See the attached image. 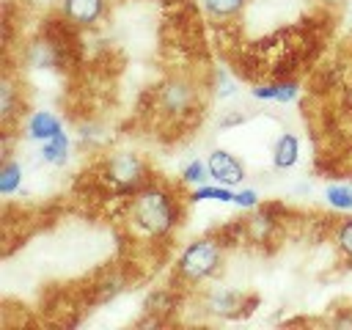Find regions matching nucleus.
Returning a JSON list of instances; mask_svg holds the SVG:
<instances>
[{
	"label": "nucleus",
	"instance_id": "f257e3e1",
	"mask_svg": "<svg viewBox=\"0 0 352 330\" xmlns=\"http://www.w3.org/2000/svg\"><path fill=\"white\" fill-rule=\"evenodd\" d=\"M132 223L148 236H168L179 223V204L162 187H143L129 206Z\"/></svg>",
	"mask_w": 352,
	"mask_h": 330
},
{
	"label": "nucleus",
	"instance_id": "f03ea898",
	"mask_svg": "<svg viewBox=\"0 0 352 330\" xmlns=\"http://www.w3.org/2000/svg\"><path fill=\"white\" fill-rule=\"evenodd\" d=\"M223 267V248L204 236V239H192L182 253H179V261H176V270L184 280L190 283H201V280H209L217 270Z\"/></svg>",
	"mask_w": 352,
	"mask_h": 330
},
{
	"label": "nucleus",
	"instance_id": "7ed1b4c3",
	"mask_svg": "<svg viewBox=\"0 0 352 330\" xmlns=\"http://www.w3.org/2000/svg\"><path fill=\"white\" fill-rule=\"evenodd\" d=\"M209 165V179H214L217 184H226V187H234L245 179V165L226 148H214L206 160Z\"/></svg>",
	"mask_w": 352,
	"mask_h": 330
},
{
	"label": "nucleus",
	"instance_id": "20e7f679",
	"mask_svg": "<svg viewBox=\"0 0 352 330\" xmlns=\"http://www.w3.org/2000/svg\"><path fill=\"white\" fill-rule=\"evenodd\" d=\"M110 179L118 184V190H135L143 182V162L138 154H116L110 160Z\"/></svg>",
	"mask_w": 352,
	"mask_h": 330
},
{
	"label": "nucleus",
	"instance_id": "39448f33",
	"mask_svg": "<svg viewBox=\"0 0 352 330\" xmlns=\"http://www.w3.org/2000/svg\"><path fill=\"white\" fill-rule=\"evenodd\" d=\"M60 11L74 25H94L104 14V0H60Z\"/></svg>",
	"mask_w": 352,
	"mask_h": 330
},
{
	"label": "nucleus",
	"instance_id": "423d86ee",
	"mask_svg": "<svg viewBox=\"0 0 352 330\" xmlns=\"http://www.w3.org/2000/svg\"><path fill=\"white\" fill-rule=\"evenodd\" d=\"M58 132H63V124H60V118H58L55 113H50V110L33 113V116L28 118V124H25V135H28L30 140H38V143L55 138Z\"/></svg>",
	"mask_w": 352,
	"mask_h": 330
},
{
	"label": "nucleus",
	"instance_id": "0eeeda50",
	"mask_svg": "<svg viewBox=\"0 0 352 330\" xmlns=\"http://www.w3.org/2000/svg\"><path fill=\"white\" fill-rule=\"evenodd\" d=\"M242 305H245V297L239 292H231V289L212 292L209 300H206V308L214 316H239L242 314Z\"/></svg>",
	"mask_w": 352,
	"mask_h": 330
},
{
	"label": "nucleus",
	"instance_id": "6e6552de",
	"mask_svg": "<svg viewBox=\"0 0 352 330\" xmlns=\"http://www.w3.org/2000/svg\"><path fill=\"white\" fill-rule=\"evenodd\" d=\"M297 157H300V140H297V135L283 132L275 140V146H272V165L278 170H286V168H292L297 162Z\"/></svg>",
	"mask_w": 352,
	"mask_h": 330
},
{
	"label": "nucleus",
	"instance_id": "1a4fd4ad",
	"mask_svg": "<svg viewBox=\"0 0 352 330\" xmlns=\"http://www.w3.org/2000/svg\"><path fill=\"white\" fill-rule=\"evenodd\" d=\"M250 94L256 99H261V102H280V104H286V102L297 99L300 88H297V82H270V85H256Z\"/></svg>",
	"mask_w": 352,
	"mask_h": 330
},
{
	"label": "nucleus",
	"instance_id": "9d476101",
	"mask_svg": "<svg viewBox=\"0 0 352 330\" xmlns=\"http://www.w3.org/2000/svg\"><path fill=\"white\" fill-rule=\"evenodd\" d=\"M69 138H66V132H58L55 138H50V140H44L41 143V160L44 162H52V165H63L66 160H69Z\"/></svg>",
	"mask_w": 352,
	"mask_h": 330
},
{
	"label": "nucleus",
	"instance_id": "9b49d317",
	"mask_svg": "<svg viewBox=\"0 0 352 330\" xmlns=\"http://www.w3.org/2000/svg\"><path fill=\"white\" fill-rule=\"evenodd\" d=\"M190 104V88L184 82H168L162 88V107L170 113H182Z\"/></svg>",
	"mask_w": 352,
	"mask_h": 330
},
{
	"label": "nucleus",
	"instance_id": "f8f14e48",
	"mask_svg": "<svg viewBox=\"0 0 352 330\" xmlns=\"http://www.w3.org/2000/svg\"><path fill=\"white\" fill-rule=\"evenodd\" d=\"M190 201H220V204H234V190L226 184H198L190 195Z\"/></svg>",
	"mask_w": 352,
	"mask_h": 330
},
{
	"label": "nucleus",
	"instance_id": "ddd939ff",
	"mask_svg": "<svg viewBox=\"0 0 352 330\" xmlns=\"http://www.w3.org/2000/svg\"><path fill=\"white\" fill-rule=\"evenodd\" d=\"M248 0H204V11L212 19H228L245 8Z\"/></svg>",
	"mask_w": 352,
	"mask_h": 330
},
{
	"label": "nucleus",
	"instance_id": "4468645a",
	"mask_svg": "<svg viewBox=\"0 0 352 330\" xmlns=\"http://www.w3.org/2000/svg\"><path fill=\"white\" fill-rule=\"evenodd\" d=\"M22 182V165L16 160H6L3 168H0V192L3 195H11Z\"/></svg>",
	"mask_w": 352,
	"mask_h": 330
},
{
	"label": "nucleus",
	"instance_id": "2eb2a0df",
	"mask_svg": "<svg viewBox=\"0 0 352 330\" xmlns=\"http://www.w3.org/2000/svg\"><path fill=\"white\" fill-rule=\"evenodd\" d=\"M324 198L333 209H341V212L352 209V187L349 184H330L324 190Z\"/></svg>",
	"mask_w": 352,
	"mask_h": 330
},
{
	"label": "nucleus",
	"instance_id": "dca6fc26",
	"mask_svg": "<svg viewBox=\"0 0 352 330\" xmlns=\"http://www.w3.org/2000/svg\"><path fill=\"white\" fill-rule=\"evenodd\" d=\"M209 179V165L206 162H201V160H192V162H187L184 168H182V182L184 184H204Z\"/></svg>",
	"mask_w": 352,
	"mask_h": 330
},
{
	"label": "nucleus",
	"instance_id": "f3484780",
	"mask_svg": "<svg viewBox=\"0 0 352 330\" xmlns=\"http://www.w3.org/2000/svg\"><path fill=\"white\" fill-rule=\"evenodd\" d=\"M336 248L346 258H352V217H346V220L338 223V228H336Z\"/></svg>",
	"mask_w": 352,
	"mask_h": 330
},
{
	"label": "nucleus",
	"instance_id": "a211bd4d",
	"mask_svg": "<svg viewBox=\"0 0 352 330\" xmlns=\"http://www.w3.org/2000/svg\"><path fill=\"white\" fill-rule=\"evenodd\" d=\"M234 204H236L239 209H253V206L258 204V192H256V190H250V187L236 190V192H234Z\"/></svg>",
	"mask_w": 352,
	"mask_h": 330
},
{
	"label": "nucleus",
	"instance_id": "6ab92c4d",
	"mask_svg": "<svg viewBox=\"0 0 352 330\" xmlns=\"http://www.w3.org/2000/svg\"><path fill=\"white\" fill-rule=\"evenodd\" d=\"M0 99H3V104H0V107H3V118L8 121L11 113H14V110H11V107H14V99H11V85H8V82H3V88H0Z\"/></svg>",
	"mask_w": 352,
	"mask_h": 330
},
{
	"label": "nucleus",
	"instance_id": "aec40b11",
	"mask_svg": "<svg viewBox=\"0 0 352 330\" xmlns=\"http://www.w3.org/2000/svg\"><path fill=\"white\" fill-rule=\"evenodd\" d=\"M217 94H220V96H231V94H234V82L228 80V74H226V72H220V80H217Z\"/></svg>",
	"mask_w": 352,
	"mask_h": 330
},
{
	"label": "nucleus",
	"instance_id": "412c9836",
	"mask_svg": "<svg viewBox=\"0 0 352 330\" xmlns=\"http://www.w3.org/2000/svg\"><path fill=\"white\" fill-rule=\"evenodd\" d=\"M239 121H245V116H242V113H236V116H228V118H223V121H220V126H234V124H239Z\"/></svg>",
	"mask_w": 352,
	"mask_h": 330
},
{
	"label": "nucleus",
	"instance_id": "4be33fe9",
	"mask_svg": "<svg viewBox=\"0 0 352 330\" xmlns=\"http://www.w3.org/2000/svg\"><path fill=\"white\" fill-rule=\"evenodd\" d=\"M330 3H341V0H330Z\"/></svg>",
	"mask_w": 352,
	"mask_h": 330
}]
</instances>
